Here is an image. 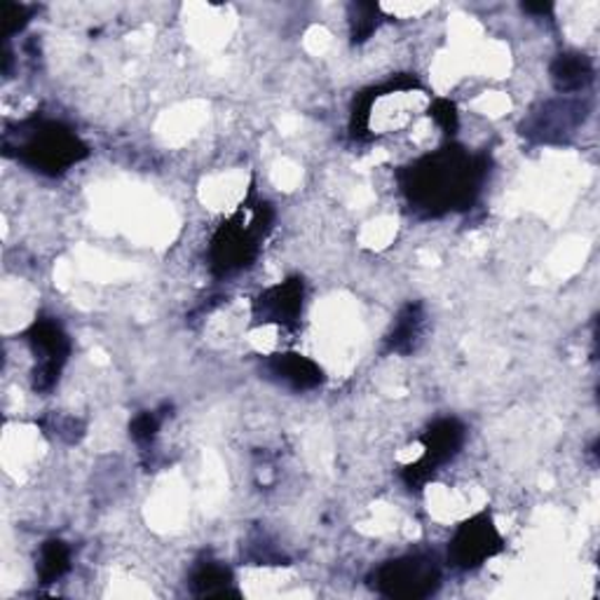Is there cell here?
<instances>
[{"mask_svg": "<svg viewBox=\"0 0 600 600\" xmlns=\"http://www.w3.org/2000/svg\"><path fill=\"white\" fill-rule=\"evenodd\" d=\"M306 303V284L300 277H289V280L268 287L253 298L251 319L256 327H282L296 329L300 314H303Z\"/></svg>", "mask_w": 600, "mask_h": 600, "instance_id": "obj_8", "label": "cell"}, {"mask_svg": "<svg viewBox=\"0 0 600 600\" xmlns=\"http://www.w3.org/2000/svg\"><path fill=\"white\" fill-rule=\"evenodd\" d=\"M232 584V570L219 561H202L190 572V589L196 596H238Z\"/></svg>", "mask_w": 600, "mask_h": 600, "instance_id": "obj_12", "label": "cell"}, {"mask_svg": "<svg viewBox=\"0 0 600 600\" xmlns=\"http://www.w3.org/2000/svg\"><path fill=\"white\" fill-rule=\"evenodd\" d=\"M504 551V538L488 511L462 521L448 544V563L458 570H477Z\"/></svg>", "mask_w": 600, "mask_h": 600, "instance_id": "obj_6", "label": "cell"}, {"mask_svg": "<svg viewBox=\"0 0 600 600\" xmlns=\"http://www.w3.org/2000/svg\"><path fill=\"white\" fill-rule=\"evenodd\" d=\"M160 424H162V420H160L156 413L143 411V413H139V416L130 422V437H132L139 446H148L150 441H156V437H158V432H160Z\"/></svg>", "mask_w": 600, "mask_h": 600, "instance_id": "obj_17", "label": "cell"}, {"mask_svg": "<svg viewBox=\"0 0 600 600\" xmlns=\"http://www.w3.org/2000/svg\"><path fill=\"white\" fill-rule=\"evenodd\" d=\"M427 116H430L446 134H456L460 120H458L456 103L450 99H434L430 103V109H427Z\"/></svg>", "mask_w": 600, "mask_h": 600, "instance_id": "obj_16", "label": "cell"}, {"mask_svg": "<svg viewBox=\"0 0 600 600\" xmlns=\"http://www.w3.org/2000/svg\"><path fill=\"white\" fill-rule=\"evenodd\" d=\"M424 308L420 303L403 306L394 327L388 336V352L397 354H411L422 340L424 333Z\"/></svg>", "mask_w": 600, "mask_h": 600, "instance_id": "obj_11", "label": "cell"}, {"mask_svg": "<svg viewBox=\"0 0 600 600\" xmlns=\"http://www.w3.org/2000/svg\"><path fill=\"white\" fill-rule=\"evenodd\" d=\"M441 584V570L434 556L409 553L382 563L373 574V587L388 598L420 600L432 596Z\"/></svg>", "mask_w": 600, "mask_h": 600, "instance_id": "obj_4", "label": "cell"}, {"mask_svg": "<svg viewBox=\"0 0 600 600\" xmlns=\"http://www.w3.org/2000/svg\"><path fill=\"white\" fill-rule=\"evenodd\" d=\"M31 8L21 3H0V21H3V38L19 33L29 24Z\"/></svg>", "mask_w": 600, "mask_h": 600, "instance_id": "obj_15", "label": "cell"}, {"mask_svg": "<svg viewBox=\"0 0 600 600\" xmlns=\"http://www.w3.org/2000/svg\"><path fill=\"white\" fill-rule=\"evenodd\" d=\"M6 153L48 177H59L90 156V148L63 122L31 118L8 132Z\"/></svg>", "mask_w": 600, "mask_h": 600, "instance_id": "obj_3", "label": "cell"}, {"mask_svg": "<svg viewBox=\"0 0 600 600\" xmlns=\"http://www.w3.org/2000/svg\"><path fill=\"white\" fill-rule=\"evenodd\" d=\"M467 439V427L458 418H441L422 434V456L401 471L403 483L420 490L430 481L441 464L453 460Z\"/></svg>", "mask_w": 600, "mask_h": 600, "instance_id": "obj_5", "label": "cell"}, {"mask_svg": "<svg viewBox=\"0 0 600 600\" xmlns=\"http://www.w3.org/2000/svg\"><path fill=\"white\" fill-rule=\"evenodd\" d=\"M40 584H54L71 570V549L61 540H48L40 547L36 563Z\"/></svg>", "mask_w": 600, "mask_h": 600, "instance_id": "obj_13", "label": "cell"}, {"mask_svg": "<svg viewBox=\"0 0 600 600\" xmlns=\"http://www.w3.org/2000/svg\"><path fill=\"white\" fill-rule=\"evenodd\" d=\"M486 174L488 160L483 156H469L462 146L448 143L401 167L397 181L409 204L434 219L474 204Z\"/></svg>", "mask_w": 600, "mask_h": 600, "instance_id": "obj_1", "label": "cell"}, {"mask_svg": "<svg viewBox=\"0 0 600 600\" xmlns=\"http://www.w3.org/2000/svg\"><path fill=\"white\" fill-rule=\"evenodd\" d=\"M380 6L378 3H352L350 6V31L354 42H367L378 24H380Z\"/></svg>", "mask_w": 600, "mask_h": 600, "instance_id": "obj_14", "label": "cell"}, {"mask_svg": "<svg viewBox=\"0 0 600 600\" xmlns=\"http://www.w3.org/2000/svg\"><path fill=\"white\" fill-rule=\"evenodd\" d=\"M27 340L38 359V367L33 369V390L40 394L52 392L61 369L69 361L71 340L52 317H38L27 331Z\"/></svg>", "mask_w": 600, "mask_h": 600, "instance_id": "obj_7", "label": "cell"}, {"mask_svg": "<svg viewBox=\"0 0 600 600\" xmlns=\"http://www.w3.org/2000/svg\"><path fill=\"white\" fill-rule=\"evenodd\" d=\"M549 73H551V82L556 90L563 94H572V92L584 90L593 80V63L587 54L563 52L551 61Z\"/></svg>", "mask_w": 600, "mask_h": 600, "instance_id": "obj_10", "label": "cell"}, {"mask_svg": "<svg viewBox=\"0 0 600 600\" xmlns=\"http://www.w3.org/2000/svg\"><path fill=\"white\" fill-rule=\"evenodd\" d=\"M523 10L530 14H549L553 6L551 3H523Z\"/></svg>", "mask_w": 600, "mask_h": 600, "instance_id": "obj_18", "label": "cell"}, {"mask_svg": "<svg viewBox=\"0 0 600 600\" xmlns=\"http://www.w3.org/2000/svg\"><path fill=\"white\" fill-rule=\"evenodd\" d=\"M274 209L268 200L259 198L251 183L249 196L230 217L217 228L209 247V268L217 277H228L247 270L259 259L261 247L272 230Z\"/></svg>", "mask_w": 600, "mask_h": 600, "instance_id": "obj_2", "label": "cell"}, {"mask_svg": "<svg viewBox=\"0 0 600 600\" xmlns=\"http://www.w3.org/2000/svg\"><path fill=\"white\" fill-rule=\"evenodd\" d=\"M266 369L270 371L272 378L289 384L291 390H298V392L314 390L324 382V369H321L319 363L312 361L310 357L298 354V352L272 354L266 361Z\"/></svg>", "mask_w": 600, "mask_h": 600, "instance_id": "obj_9", "label": "cell"}]
</instances>
